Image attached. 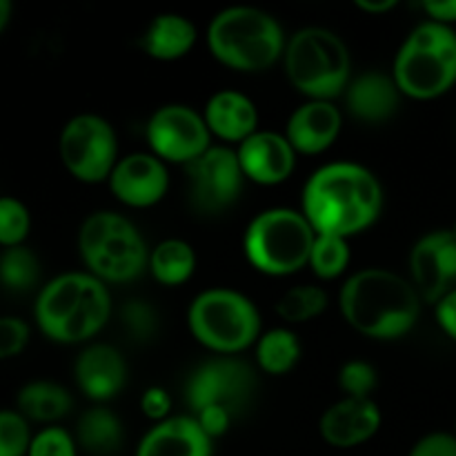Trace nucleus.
Returning a JSON list of instances; mask_svg holds the SVG:
<instances>
[{"label": "nucleus", "instance_id": "f257e3e1", "mask_svg": "<svg viewBox=\"0 0 456 456\" xmlns=\"http://www.w3.org/2000/svg\"><path fill=\"white\" fill-rule=\"evenodd\" d=\"M383 209L379 178L359 163H330L316 169L303 190V209L316 234L350 239L374 225Z\"/></svg>", "mask_w": 456, "mask_h": 456}, {"label": "nucleus", "instance_id": "f03ea898", "mask_svg": "<svg viewBox=\"0 0 456 456\" xmlns=\"http://www.w3.org/2000/svg\"><path fill=\"white\" fill-rule=\"evenodd\" d=\"M421 294L403 276L381 267L356 272L341 289V312L347 325L379 341L408 334L421 314Z\"/></svg>", "mask_w": 456, "mask_h": 456}, {"label": "nucleus", "instance_id": "7ed1b4c3", "mask_svg": "<svg viewBox=\"0 0 456 456\" xmlns=\"http://www.w3.org/2000/svg\"><path fill=\"white\" fill-rule=\"evenodd\" d=\"M36 323L56 343H85L94 338L111 316L107 285L87 272H69L49 281L36 298Z\"/></svg>", "mask_w": 456, "mask_h": 456}, {"label": "nucleus", "instance_id": "20e7f679", "mask_svg": "<svg viewBox=\"0 0 456 456\" xmlns=\"http://www.w3.org/2000/svg\"><path fill=\"white\" fill-rule=\"evenodd\" d=\"M279 20L256 7H227L208 27V47L218 62L236 71L270 69L285 53Z\"/></svg>", "mask_w": 456, "mask_h": 456}, {"label": "nucleus", "instance_id": "39448f33", "mask_svg": "<svg viewBox=\"0 0 456 456\" xmlns=\"http://www.w3.org/2000/svg\"><path fill=\"white\" fill-rule=\"evenodd\" d=\"M396 87L414 101H432L456 85V31L426 20L414 27L396 53L392 69Z\"/></svg>", "mask_w": 456, "mask_h": 456}, {"label": "nucleus", "instance_id": "423d86ee", "mask_svg": "<svg viewBox=\"0 0 456 456\" xmlns=\"http://www.w3.org/2000/svg\"><path fill=\"white\" fill-rule=\"evenodd\" d=\"M288 78L307 101H332L346 94L352 61L341 36L325 27L298 29L285 45Z\"/></svg>", "mask_w": 456, "mask_h": 456}, {"label": "nucleus", "instance_id": "0eeeda50", "mask_svg": "<svg viewBox=\"0 0 456 456\" xmlns=\"http://www.w3.org/2000/svg\"><path fill=\"white\" fill-rule=\"evenodd\" d=\"M316 232L305 214L272 208L252 218L245 230L243 249L254 270L267 276L297 274L310 265Z\"/></svg>", "mask_w": 456, "mask_h": 456}, {"label": "nucleus", "instance_id": "6e6552de", "mask_svg": "<svg viewBox=\"0 0 456 456\" xmlns=\"http://www.w3.org/2000/svg\"><path fill=\"white\" fill-rule=\"evenodd\" d=\"M78 249L89 274L102 283H127L147 270L150 249L129 218L116 212H96L85 218Z\"/></svg>", "mask_w": 456, "mask_h": 456}, {"label": "nucleus", "instance_id": "1a4fd4ad", "mask_svg": "<svg viewBox=\"0 0 456 456\" xmlns=\"http://www.w3.org/2000/svg\"><path fill=\"white\" fill-rule=\"evenodd\" d=\"M187 325L200 346L218 354H239L263 334L252 298L225 288L200 292L187 310Z\"/></svg>", "mask_w": 456, "mask_h": 456}, {"label": "nucleus", "instance_id": "9d476101", "mask_svg": "<svg viewBox=\"0 0 456 456\" xmlns=\"http://www.w3.org/2000/svg\"><path fill=\"white\" fill-rule=\"evenodd\" d=\"M58 151L67 172L80 183L110 181L118 163V138L114 127L96 114H78L61 132Z\"/></svg>", "mask_w": 456, "mask_h": 456}, {"label": "nucleus", "instance_id": "9b49d317", "mask_svg": "<svg viewBox=\"0 0 456 456\" xmlns=\"http://www.w3.org/2000/svg\"><path fill=\"white\" fill-rule=\"evenodd\" d=\"M147 142L151 154L169 163L190 165L212 147V134L203 114L187 105H165L147 123Z\"/></svg>", "mask_w": 456, "mask_h": 456}, {"label": "nucleus", "instance_id": "f8f14e48", "mask_svg": "<svg viewBox=\"0 0 456 456\" xmlns=\"http://www.w3.org/2000/svg\"><path fill=\"white\" fill-rule=\"evenodd\" d=\"M185 169L191 203L203 214H221L232 208L248 181L236 150L225 145H212Z\"/></svg>", "mask_w": 456, "mask_h": 456}, {"label": "nucleus", "instance_id": "ddd939ff", "mask_svg": "<svg viewBox=\"0 0 456 456\" xmlns=\"http://www.w3.org/2000/svg\"><path fill=\"white\" fill-rule=\"evenodd\" d=\"M254 383L252 368L240 359H212L194 370L187 381V405L194 414L205 408H223L236 414L252 399Z\"/></svg>", "mask_w": 456, "mask_h": 456}, {"label": "nucleus", "instance_id": "4468645a", "mask_svg": "<svg viewBox=\"0 0 456 456\" xmlns=\"http://www.w3.org/2000/svg\"><path fill=\"white\" fill-rule=\"evenodd\" d=\"M412 283L423 301L436 303L456 289V236L436 230L423 236L410 254Z\"/></svg>", "mask_w": 456, "mask_h": 456}, {"label": "nucleus", "instance_id": "2eb2a0df", "mask_svg": "<svg viewBox=\"0 0 456 456\" xmlns=\"http://www.w3.org/2000/svg\"><path fill=\"white\" fill-rule=\"evenodd\" d=\"M110 190L127 208H151L167 194L169 174L163 160L154 154L134 151L118 159L110 174Z\"/></svg>", "mask_w": 456, "mask_h": 456}, {"label": "nucleus", "instance_id": "dca6fc26", "mask_svg": "<svg viewBox=\"0 0 456 456\" xmlns=\"http://www.w3.org/2000/svg\"><path fill=\"white\" fill-rule=\"evenodd\" d=\"M236 156L248 181L272 187L292 176L298 154L285 134L256 132L236 147Z\"/></svg>", "mask_w": 456, "mask_h": 456}, {"label": "nucleus", "instance_id": "f3484780", "mask_svg": "<svg viewBox=\"0 0 456 456\" xmlns=\"http://www.w3.org/2000/svg\"><path fill=\"white\" fill-rule=\"evenodd\" d=\"M381 410L372 399L346 396L325 410L319 430L325 444L338 450H350L372 439L381 430Z\"/></svg>", "mask_w": 456, "mask_h": 456}, {"label": "nucleus", "instance_id": "a211bd4d", "mask_svg": "<svg viewBox=\"0 0 456 456\" xmlns=\"http://www.w3.org/2000/svg\"><path fill=\"white\" fill-rule=\"evenodd\" d=\"M343 114L332 101H307L292 111L285 125V138L297 154L316 156L337 142Z\"/></svg>", "mask_w": 456, "mask_h": 456}, {"label": "nucleus", "instance_id": "6ab92c4d", "mask_svg": "<svg viewBox=\"0 0 456 456\" xmlns=\"http://www.w3.org/2000/svg\"><path fill=\"white\" fill-rule=\"evenodd\" d=\"M127 381V363L114 346L92 343L76 361V383L92 401H110Z\"/></svg>", "mask_w": 456, "mask_h": 456}, {"label": "nucleus", "instance_id": "aec40b11", "mask_svg": "<svg viewBox=\"0 0 456 456\" xmlns=\"http://www.w3.org/2000/svg\"><path fill=\"white\" fill-rule=\"evenodd\" d=\"M203 118L212 136L240 145L258 132V110L254 101L234 89L216 92L208 101Z\"/></svg>", "mask_w": 456, "mask_h": 456}, {"label": "nucleus", "instance_id": "412c9836", "mask_svg": "<svg viewBox=\"0 0 456 456\" xmlns=\"http://www.w3.org/2000/svg\"><path fill=\"white\" fill-rule=\"evenodd\" d=\"M136 456H212V439L194 417H169L142 436Z\"/></svg>", "mask_w": 456, "mask_h": 456}, {"label": "nucleus", "instance_id": "4be33fe9", "mask_svg": "<svg viewBox=\"0 0 456 456\" xmlns=\"http://www.w3.org/2000/svg\"><path fill=\"white\" fill-rule=\"evenodd\" d=\"M401 92L392 76L368 71L350 80L346 89V105L354 118L363 123H383L392 118L399 107Z\"/></svg>", "mask_w": 456, "mask_h": 456}, {"label": "nucleus", "instance_id": "5701e85b", "mask_svg": "<svg viewBox=\"0 0 456 456\" xmlns=\"http://www.w3.org/2000/svg\"><path fill=\"white\" fill-rule=\"evenodd\" d=\"M196 38H199V31L190 18L181 13H160L147 25L141 47L154 61L169 62L187 56L196 45Z\"/></svg>", "mask_w": 456, "mask_h": 456}, {"label": "nucleus", "instance_id": "b1692460", "mask_svg": "<svg viewBox=\"0 0 456 456\" xmlns=\"http://www.w3.org/2000/svg\"><path fill=\"white\" fill-rule=\"evenodd\" d=\"M71 395L62 386L52 381H31L18 392V412L27 421L53 423L67 417L71 410Z\"/></svg>", "mask_w": 456, "mask_h": 456}, {"label": "nucleus", "instance_id": "393cba45", "mask_svg": "<svg viewBox=\"0 0 456 456\" xmlns=\"http://www.w3.org/2000/svg\"><path fill=\"white\" fill-rule=\"evenodd\" d=\"M147 270L159 283L174 288L191 279L196 270V252L187 240L165 239L150 252Z\"/></svg>", "mask_w": 456, "mask_h": 456}, {"label": "nucleus", "instance_id": "a878e982", "mask_svg": "<svg viewBox=\"0 0 456 456\" xmlns=\"http://www.w3.org/2000/svg\"><path fill=\"white\" fill-rule=\"evenodd\" d=\"M76 441L89 454L110 456L123 444V426L111 410L92 408L78 419Z\"/></svg>", "mask_w": 456, "mask_h": 456}, {"label": "nucleus", "instance_id": "bb28decb", "mask_svg": "<svg viewBox=\"0 0 456 456\" xmlns=\"http://www.w3.org/2000/svg\"><path fill=\"white\" fill-rule=\"evenodd\" d=\"M301 359V341L288 328L267 330L256 341V363L263 372L281 377L297 368Z\"/></svg>", "mask_w": 456, "mask_h": 456}, {"label": "nucleus", "instance_id": "cd10ccee", "mask_svg": "<svg viewBox=\"0 0 456 456\" xmlns=\"http://www.w3.org/2000/svg\"><path fill=\"white\" fill-rule=\"evenodd\" d=\"M328 307V294L319 285H294L276 301V314L289 325L307 323Z\"/></svg>", "mask_w": 456, "mask_h": 456}, {"label": "nucleus", "instance_id": "c85d7f7f", "mask_svg": "<svg viewBox=\"0 0 456 456\" xmlns=\"http://www.w3.org/2000/svg\"><path fill=\"white\" fill-rule=\"evenodd\" d=\"M40 279L38 256L25 245L9 248L0 254V283L12 292H27Z\"/></svg>", "mask_w": 456, "mask_h": 456}, {"label": "nucleus", "instance_id": "c756f323", "mask_svg": "<svg viewBox=\"0 0 456 456\" xmlns=\"http://www.w3.org/2000/svg\"><path fill=\"white\" fill-rule=\"evenodd\" d=\"M350 265L347 239L334 234H316L310 254V267L319 279L332 281L341 276Z\"/></svg>", "mask_w": 456, "mask_h": 456}, {"label": "nucleus", "instance_id": "7c9ffc66", "mask_svg": "<svg viewBox=\"0 0 456 456\" xmlns=\"http://www.w3.org/2000/svg\"><path fill=\"white\" fill-rule=\"evenodd\" d=\"M31 230V214L22 200L0 196V245L4 249L25 243Z\"/></svg>", "mask_w": 456, "mask_h": 456}, {"label": "nucleus", "instance_id": "2f4dec72", "mask_svg": "<svg viewBox=\"0 0 456 456\" xmlns=\"http://www.w3.org/2000/svg\"><path fill=\"white\" fill-rule=\"evenodd\" d=\"M31 439L29 421L18 410H0V456H27Z\"/></svg>", "mask_w": 456, "mask_h": 456}, {"label": "nucleus", "instance_id": "473e14b6", "mask_svg": "<svg viewBox=\"0 0 456 456\" xmlns=\"http://www.w3.org/2000/svg\"><path fill=\"white\" fill-rule=\"evenodd\" d=\"M120 323L125 332L138 343L151 341L159 332V314L147 301H127L120 310Z\"/></svg>", "mask_w": 456, "mask_h": 456}, {"label": "nucleus", "instance_id": "72a5a7b5", "mask_svg": "<svg viewBox=\"0 0 456 456\" xmlns=\"http://www.w3.org/2000/svg\"><path fill=\"white\" fill-rule=\"evenodd\" d=\"M338 386L352 399H372L377 387V370L365 361H347L338 372Z\"/></svg>", "mask_w": 456, "mask_h": 456}, {"label": "nucleus", "instance_id": "f704fd0d", "mask_svg": "<svg viewBox=\"0 0 456 456\" xmlns=\"http://www.w3.org/2000/svg\"><path fill=\"white\" fill-rule=\"evenodd\" d=\"M27 456H78V445L62 428H45L34 435Z\"/></svg>", "mask_w": 456, "mask_h": 456}, {"label": "nucleus", "instance_id": "c9c22d12", "mask_svg": "<svg viewBox=\"0 0 456 456\" xmlns=\"http://www.w3.org/2000/svg\"><path fill=\"white\" fill-rule=\"evenodd\" d=\"M29 343V325L18 316H0V361L13 359Z\"/></svg>", "mask_w": 456, "mask_h": 456}, {"label": "nucleus", "instance_id": "e433bc0d", "mask_svg": "<svg viewBox=\"0 0 456 456\" xmlns=\"http://www.w3.org/2000/svg\"><path fill=\"white\" fill-rule=\"evenodd\" d=\"M141 410L147 419H151V421H165V419L172 417V414H169L172 412V396H169V392L165 390V387H147L141 396Z\"/></svg>", "mask_w": 456, "mask_h": 456}, {"label": "nucleus", "instance_id": "4c0bfd02", "mask_svg": "<svg viewBox=\"0 0 456 456\" xmlns=\"http://www.w3.org/2000/svg\"><path fill=\"white\" fill-rule=\"evenodd\" d=\"M408 456H456V436L448 432H432L417 441Z\"/></svg>", "mask_w": 456, "mask_h": 456}, {"label": "nucleus", "instance_id": "58836bf2", "mask_svg": "<svg viewBox=\"0 0 456 456\" xmlns=\"http://www.w3.org/2000/svg\"><path fill=\"white\" fill-rule=\"evenodd\" d=\"M191 417H194L196 423L203 428L205 435L214 441L230 430V423H232V419H234V414L227 412V410H223V408H205V410H200V412L191 414Z\"/></svg>", "mask_w": 456, "mask_h": 456}, {"label": "nucleus", "instance_id": "ea45409f", "mask_svg": "<svg viewBox=\"0 0 456 456\" xmlns=\"http://www.w3.org/2000/svg\"><path fill=\"white\" fill-rule=\"evenodd\" d=\"M435 314H436V323H439V328L444 330L452 341H456V289L436 303Z\"/></svg>", "mask_w": 456, "mask_h": 456}, {"label": "nucleus", "instance_id": "a19ab883", "mask_svg": "<svg viewBox=\"0 0 456 456\" xmlns=\"http://www.w3.org/2000/svg\"><path fill=\"white\" fill-rule=\"evenodd\" d=\"M423 12L430 16V20L452 27L456 22V0H428L423 3Z\"/></svg>", "mask_w": 456, "mask_h": 456}, {"label": "nucleus", "instance_id": "79ce46f5", "mask_svg": "<svg viewBox=\"0 0 456 456\" xmlns=\"http://www.w3.org/2000/svg\"><path fill=\"white\" fill-rule=\"evenodd\" d=\"M356 7L365 13H386L396 7V0H356Z\"/></svg>", "mask_w": 456, "mask_h": 456}, {"label": "nucleus", "instance_id": "37998d69", "mask_svg": "<svg viewBox=\"0 0 456 456\" xmlns=\"http://www.w3.org/2000/svg\"><path fill=\"white\" fill-rule=\"evenodd\" d=\"M12 12H13L12 3H9V0H0V34L7 29L9 20H12Z\"/></svg>", "mask_w": 456, "mask_h": 456}, {"label": "nucleus", "instance_id": "c03bdc74", "mask_svg": "<svg viewBox=\"0 0 456 456\" xmlns=\"http://www.w3.org/2000/svg\"><path fill=\"white\" fill-rule=\"evenodd\" d=\"M452 234L456 236V223H454V225H452Z\"/></svg>", "mask_w": 456, "mask_h": 456}, {"label": "nucleus", "instance_id": "a18cd8bd", "mask_svg": "<svg viewBox=\"0 0 456 456\" xmlns=\"http://www.w3.org/2000/svg\"><path fill=\"white\" fill-rule=\"evenodd\" d=\"M454 436H456V432H454Z\"/></svg>", "mask_w": 456, "mask_h": 456}]
</instances>
